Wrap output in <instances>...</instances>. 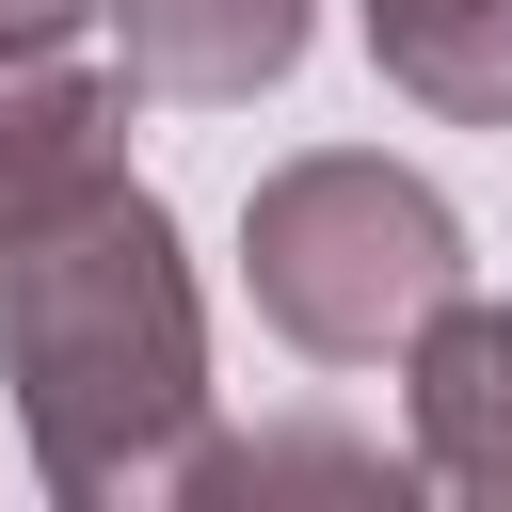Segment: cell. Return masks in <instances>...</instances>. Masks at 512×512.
<instances>
[{
  "label": "cell",
  "instance_id": "3957f363",
  "mask_svg": "<svg viewBox=\"0 0 512 512\" xmlns=\"http://www.w3.org/2000/svg\"><path fill=\"white\" fill-rule=\"evenodd\" d=\"M128 128H144L128 64H0V240H48L96 192H128Z\"/></svg>",
  "mask_w": 512,
  "mask_h": 512
},
{
  "label": "cell",
  "instance_id": "6da1fadb",
  "mask_svg": "<svg viewBox=\"0 0 512 512\" xmlns=\"http://www.w3.org/2000/svg\"><path fill=\"white\" fill-rule=\"evenodd\" d=\"M0 384L64 512H160L208 480V304L144 176L48 240H0Z\"/></svg>",
  "mask_w": 512,
  "mask_h": 512
},
{
  "label": "cell",
  "instance_id": "7a4b0ae2",
  "mask_svg": "<svg viewBox=\"0 0 512 512\" xmlns=\"http://www.w3.org/2000/svg\"><path fill=\"white\" fill-rule=\"evenodd\" d=\"M240 272L304 368H384L432 304H464V208L368 144H304L240 192Z\"/></svg>",
  "mask_w": 512,
  "mask_h": 512
},
{
  "label": "cell",
  "instance_id": "8992f818",
  "mask_svg": "<svg viewBox=\"0 0 512 512\" xmlns=\"http://www.w3.org/2000/svg\"><path fill=\"white\" fill-rule=\"evenodd\" d=\"M352 16L432 128H512V0H352Z\"/></svg>",
  "mask_w": 512,
  "mask_h": 512
},
{
  "label": "cell",
  "instance_id": "52a82bcc",
  "mask_svg": "<svg viewBox=\"0 0 512 512\" xmlns=\"http://www.w3.org/2000/svg\"><path fill=\"white\" fill-rule=\"evenodd\" d=\"M96 16H112V0H0V64H64Z\"/></svg>",
  "mask_w": 512,
  "mask_h": 512
},
{
  "label": "cell",
  "instance_id": "277c9868",
  "mask_svg": "<svg viewBox=\"0 0 512 512\" xmlns=\"http://www.w3.org/2000/svg\"><path fill=\"white\" fill-rule=\"evenodd\" d=\"M400 464L432 480V496H464V512H512V304H432L416 320V352H400Z\"/></svg>",
  "mask_w": 512,
  "mask_h": 512
},
{
  "label": "cell",
  "instance_id": "5b68a950",
  "mask_svg": "<svg viewBox=\"0 0 512 512\" xmlns=\"http://www.w3.org/2000/svg\"><path fill=\"white\" fill-rule=\"evenodd\" d=\"M304 32H320V0H112L128 80L176 96V112H240V96H272V80L304 64Z\"/></svg>",
  "mask_w": 512,
  "mask_h": 512
}]
</instances>
